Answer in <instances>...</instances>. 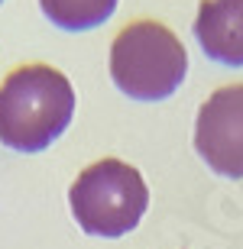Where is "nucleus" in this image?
<instances>
[{"label": "nucleus", "mask_w": 243, "mask_h": 249, "mask_svg": "<svg viewBox=\"0 0 243 249\" xmlns=\"http://www.w3.org/2000/svg\"><path fill=\"white\" fill-rule=\"evenodd\" d=\"M75 117V88L49 65H23L0 84V142L13 152H42Z\"/></svg>", "instance_id": "f257e3e1"}, {"label": "nucleus", "mask_w": 243, "mask_h": 249, "mask_svg": "<svg viewBox=\"0 0 243 249\" xmlns=\"http://www.w3.org/2000/svg\"><path fill=\"white\" fill-rule=\"evenodd\" d=\"M188 55L182 39L162 23H130L111 46V78L127 97L143 104L166 101L182 88Z\"/></svg>", "instance_id": "f03ea898"}, {"label": "nucleus", "mask_w": 243, "mask_h": 249, "mask_svg": "<svg viewBox=\"0 0 243 249\" xmlns=\"http://www.w3.org/2000/svg\"><path fill=\"white\" fill-rule=\"evenodd\" d=\"M68 201L84 233L117 240L140 227L150 207V188L133 165L120 159H101L75 178Z\"/></svg>", "instance_id": "7ed1b4c3"}, {"label": "nucleus", "mask_w": 243, "mask_h": 249, "mask_svg": "<svg viewBox=\"0 0 243 249\" xmlns=\"http://www.w3.org/2000/svg\"><path fill=\"white\" fill-rule=\"evenodd\" d=\"M195 149L211 172L243 178V84L221 88L201 104Z\"/></svg>", "instance_id": "20e7f679"}, {"label": "nucleus", "mask_w": 243, "mask_h": 249, "mask_svg": "<svg viewBox=\"0 0 243 249\" xmlns=\"http://www.w3.org/2000/svg\"><path fill=\"white\" fill-rule=\"evenodd\" d=\"M195 39L207 58L243 68V0H205L195 17Z\"/></svg>", "instance_id": "39448f33"}, {"label": "nucleus", "mask_w": 243, "mask_h": 249, "mask_svg": "<svg viewBox=\"0 0 243 249\" xmlns=\"http://www.w3.org/2000/svg\"><path fill=\"white\" fill-rule=\"evenodd\" d=\"M49 23L68 33H84V29L104 26L117 10V0H39Z\"/></svg>", "instance_id": "423d86ee"}, {"label": "nucleus", "mask_w": 243, "mask_h": 249, "mask_svg": "<svg viewBox=\"0 0 243 249\" xmlns=\"http://www.w3.org/2000/svg\"><path fill=\"white\" fill-rule=\"evenodd\" d=\"M0 3H3V0H0Z\"/></svg>", "instance_id": "0eeeda50"}]
</instances>
